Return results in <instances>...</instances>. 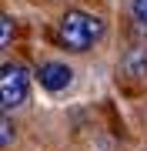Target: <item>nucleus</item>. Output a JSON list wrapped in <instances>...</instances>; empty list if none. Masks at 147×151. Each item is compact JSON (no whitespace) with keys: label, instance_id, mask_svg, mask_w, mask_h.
Masks as SVG:
<instances>
[{"label":"nucleus","instance_id":"7ed1b4c3","mask_svg":"<svg viewBox=\"0 0 147 151\" xmlns=\"http://www.w3.org/2000/svg\"><path fill=\"white\" fill-rule=\"evenodd\" d=\"M37 81H40L44 91L60 94V91H67V87L74 84V70H70V64H64V60H44V64L37 67Z\"/></svg>","mask_w":147,"mask_h":151},{"label":"nucleus","instance_id":"f03ea898","mask_svg":"<svg viewBox=\"0 0 147 151\" xmlns=\"http://www.w3.org/2000/svg\"><path fill=\"white\" fill-rule=\"evenodd\" d=\"M30 94V77H27V67L23 64H10L4 60L0 67V104H4V114L17 111Z\"/></svg>","mask_w":147,"mask_h":151},{"label":"nucleus","instance_id":"20e7f679","mask_svg":"<svg viewBox=\"0 0 147 151\" xmlns=\"http://www.w3.org/2000/svg\"><path fill=\"white\" fill-rule=\"evenodd\" d=\"M120 67L131 77H144L147 74V47H131L124 54V60H120Z\"/></svg>","mask_w":147,"mask_h":151},{"label":"nucleus","instance_id":"0eeeda50","mask_svg":"<svg viewBox=\"0 0 147 151\" xmlns=\"http://www.w3.org/2000/svg\"><path fill=\"white\" fill-rule=\"evenodd\" d=\"M0 141H4V148H10V141H13V128H10V114H4V124H0Z\"/></svg>","mask_w":147,"mask_h":151},{"label":"nucleus","instance_id":"f257e3e1","mask_svg":"<svg viewBox=\"0 0 147 151\" xmlns=\"http://www.w3.org/2000/svg\"><path fill=\"white\" fill-rule=\"evenodd\" d=\"M104 37V20L97 14H87V10H67L64 17L57 20V40L64 44L67 50H90L94 44Z\"/></svg>","mask_w":147,"mask_h":151},{"label":"nucleus","instance_id":"423d86ee","mask_svg":"<svg viewBox=\"0 0 147 151\" xmlns=\"http://www.w3.org/2000/svg\"><path fill=\"white\" fill-rule=\"evenodd\" d=\"M131 14H134V20L147 24V0H131Z\"/></svg>","mask_w":147,"mask_h":151},{"label":"nucleus","instance_id":"39448f33","mask_svg":"<svg viewBox=\"0 0 147 151\" xmlns=\"http://www.w3.org/2000/svg\"><path fill=\"white\" fill-rule=\"evenodd\" d=\"M10 34H13V17L4 14L0 17V47H10Z\"/></svg>","mask_w":147,"mask_h":151}]
</instances>
